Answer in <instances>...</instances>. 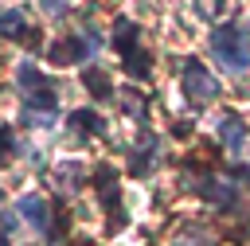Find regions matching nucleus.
Instances as JSON below:
<instances>
[{
	"label": "nucleus",
	"instance_id": "nucleus-1",
	"mask_svg": "<svg viewBox=\"0 0 250 246\" xmlns=\"http://www.w3.org/2000/svg\"><path fill=\"white\" fill-rule=\"evenodd\" d=\"M211 51H215V59L223 62L227 74H242L250 66V35L234 23H219L211 31Z\"/></svg>",
	"mask_w": 250,
	"mask_h": 246
},
{
	"label": "nucleus",
	"instance_id": "nucleus-2",
	"mask_svg": "<svg viewBox=\"0 0 250 246\" xmlns=\"http://www.w3.org/2000/svg\"><path fill=\"white\" fill-rule=\"evenodd\" d=\"M98 47H102V35H98V31L66 35V39H59V43L51 47V62H59V66H66V62H82V59L94 55Z\"/></svg>",
	"mask_w": 250,
	"mask_h": 246
},
{
	"label": "nucleus",
	"instance_id": "nucleus-3",
	"mask_svg": "<svg viewBox=\"0 0 250 246\" xmlns=\"http://www.w3.org/2000/svg\"><path fill=\"white\" fill-rule=\"evenodd\" d=\"M184 90H188L191 98H199V102H211V98L219 94V82L207 74V66H203V62L184 59Z\"/></svg>",
	"mask_w": 250,
	"mask_h": 246
},
{
	"label": "nucleus",
	"instance_id": "nucleus-4",
	"mask_svg": "<svg viewBox=\"0 0 250 246\" xmlns=\"http://www.w3.org/2000/svg\"><path fill=\"white\" fill-rule=\"evenodd\" d=\"M195 195L227 207V203H234V184H230V180H219V176H199V180H195Z\"/></svg>",
	"mask_w": 250,
	"mask_h": 246
},
{
	"label": "nucleus",
	"instance_id": "nucleus-5",
	"mask_svg": "<svg viewBox=\"0 0 250 246\" xmlns=\"http://www.w3.org/2000/svg\"><path fill=\"white\" fill-rule=\"evenodd\" d=\"M20 215H23L39 234H51V207H47L43 195H23V199H20Z\"/></svg>",
	"mask_w": 250,
	"mask_h": 246
},
{
	"label": "nucleus",
	"instance_id": "nucleus-6",
	"mask_svg": "<svg viewBox=\"0 0 250 246\" xmlns=\"http://www.w3.org/2000/svg\"><path fill=\"white\" fill-rule=\"evenodd\" d=\"M219 137L227 141V148H242L246 144V125L238 113H223L219 117Z\"/></svg>",
	"mask_w": 250,
	"mask_h": 246
},
{
	"label": "nucleus",
	"instance_id": "nucleus-7",
	"mask_svg": "<svg viewBox=\"0 0 250 246\" xmlns=\"http://www.w3.org/2000/svg\"><path fill=\"white\" fill-rule=\"evenodd\" d=\"M82 86H86V90H90V98H98V102L113 98V82H109L98 66H86V70H82Z\"/></svg>",
	"mask_w": 250,
	"mask_h": 246
},
{
	"label": "nucleus",
	"instance_id": "nucleus-8",
	"mask_svg": "<svg viewBox=\"0 0 250 246\" xmlns=\"http://www.w3.org/2000/svg\"><path fill=\"white\" fill-rule=\"evenodd\" d=\"M137 39H141V31H137V23H129L125 16L113 23V47L121 51V55H129V51H137Z\"/></svg>",
	"mask_w": 250,
	"mask_h": 246
},
{
	"label": "nucleus",
	"instance_id": "nucleus-9",
	"mask_svg": "<svg viewBox=\"0 0 250 246\" xmlns=\"http://www.w3.org/2000/svg\"><path fill=\"white\" fill-rule=\"evenodd\" d=\"M156 152H160V141H156V137H145V141H141V148L133 152V156H137V160H133V172H137V176H145V172L156 164Z\"/></svg>",
	"mask_w": 250,
	"mask_h": 246
},
{
	"label": "nucleus",
	"instance_id": "nucleus-10",
	"mask_svg": "<svg viewBox=\"0 0 250 246\" xmlns=\"http://www.w3.org/2000/svg\"><path fill=\"white\" fill-rule=\"evenodd\" d=\"M23 31H27V23H23V12H20V8L0 12V35H4V39H20Z\"/></svg>",
	"mask_w": 250,
	"mask_h": 246
},
{
	"label": "nucleus",
	"instance_id": "nucleus-11",
	"mask_svg": "<svg viewBox=\"0 0 250 246\" xmlns=\"http://www.w3.org/2000/svg\"><path fill=\"white\" fill-rule=\"evenodd\" d=\"M70 125H74L78 133H90V137H98V133L105 129V125H102V117H98L94 109H74V113H70Z\"/></svg>",
	"mask_w": 250,
	"mask_h": 246
},
{
	"label": "nucleus",
	"instance_id": "nucleus-12",
	"mask_svg": "<svg viewBox=\"0 0 250 246\" xmlns=\"http://www.w3.org/2000/svg\"><path fill=\"white\" fill-rule=\"evenodd\" d=\"M16 82H20L27 94H31V90H39V86H47V78H43V74H39L31 62H20V70H16Z\"/></svg>",
	"mask_w": 250,
	"mask_h": 246
},
{
	"label": "nucleus",
	"instance_id": "nucleus-13",
	"mask_svg": "<svg viewBox=\"0 0 250 246\" xmlns=\"http://www.w3.org/2000/svg\"><path fill=\"white\" fill-rule=\"evenodd\" d=\"M121 59H125V70H129L133 78H148L152 66H148V55H145V51H129V55H121Z\"/></svg>",
	"mask_w": 250,
	"mask_h": 246
},
{
	"label": "nucleus",
	"instance_id": "nucleus-14",
	"mask_svg": "<svg viewBox=\"0 0 250 246\" xmlns=\"http://www.w3.org/2000/svg\"><path fill=\"white\" fill-rule=\"evenodd\" d=\"M27 105H31V109H43V113H55V94H51V86L31 90V94H27Z\"/></svg>",
	"mask_w": 250,
	"mask_h": 246
},
{
	"label": "nucleus",
	"instance_id": "nucleus-15",
	"mask_svg": "<svg viewBox=\"0 0 250 246\" xmlns=\"http://www.w3.org/2000/svg\"><path fill=\"white\" fill-rule=\"evenodd\" d=\"M4 152H12V129L8 125H0V156Z\"/></svg>",
	"mask_w": 250,
	"mask_h": 246
},
{
	"label": "nucleus",
	"instance_id": "nucleus-16",
	"mask_svg": "<svg viewBox=\"0 0 250 246\" xmlns=\"http://www.w3.org/2000/svg\"><path fill=\"white\" fill-rule=\"evenodd\" d=\"M0 246H8V230H0Z\"/></svg>",
	"mask_w": 250,
	"mask_h": 246
},
{
	"label": "nucleus",
	"instance_id": "nucleus-17",
	"mask_svg": "<svg viewBox=\"0 0 250 246\" xmlns=\"http://www.w3.org/2000/svg\"><path fill=\"white\" fill-rule=\"evenodd\" d=\"M78 246H94V242H78Z\"/></svg>",
	"mask_w": 250,
	"mask_h": 246
},
{
	"label": "nucleus",
	"instance_id": "nucleus-18",
	"mask_svg": "<svg viewBox=\"0 0 250 246\" xmlns=\"http://www.w3.org/2000/svg\"><path fill=\"white\" fill-rule=\"evenodd\" d=\"M0 195H4V191H0Z\"/></svg>",
	"mask_w": 250,
	"mask_h": 246
}]
</instances>
